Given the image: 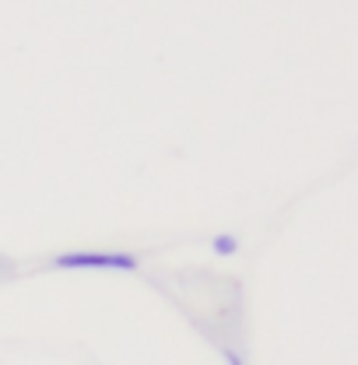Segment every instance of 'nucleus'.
I'll use <instances>...</instances> for the list:
<instances>
[{
	"instance_id": "nucleus-1",
	"label": "nucleus",
	"mask_w": 358,
	"mask_h": 365,
	"mask_svg": "<svg viewBox=\"0 0 358 365\" xmlns=\"http://www.w3.org/2000/svg\"><path fill=\"white\" fill-rule=\"evenodd\" d=\"M134 253H60L53 257V267H88V271H137Z\"/></svg>"
}]
</instances>
